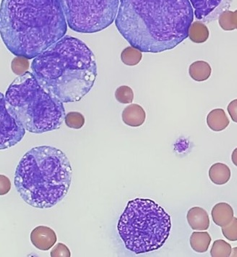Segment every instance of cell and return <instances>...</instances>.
I'll return each instance as SVG.
<instances>
[{
  "label": "cell",
  "instance_id": "6da1fadb",
  "mask_svg": "<svg viewBox=\"0 0 237 257\" xmlns=\"http://www.w3.org/2000/svg\"><path fill=\"white\" fill-rule=\"evenodd\" d=\"M193 19L189 0H120L115 25L132 47L160 53L189 37Z\"/></svg>",
  "mask_w": 237,
  "mask_h": 257
},
{
  "label": "cell",
  "instance_id": "7a4b0ae2",
  "mask_svg": "<svg viewBox=\"0 0 237 257\" xmlns=\"http://www.w3.org/2000/svg\"><path fill=\"white\" fill-rule=\"evenodd\" d=\"M68 23L59 0H3L0 33L16 57L34 59L65 37Z\"/></svg>",
  "mask_w": 237,
  "mask_h": 257
},
{
  "label": "cell",
  "instance_id": "3957f363",
  "mask_svg": "<svg viewBox=\"0 0 237 257\" xmlns=\"http://www.w3.org/2000/svg\"><path fill=\"white\" fill-rule=\"evenodd\" d=\"M32 70L41 86L63 103L81 100L97 77L92 51L83 41L70 36L34 58Z\"/></svg>",
  "mask_w": 237,
  "mask_h": 257
},
{
  "label": "cell",
  "instance_id": "277c9868",
  "mask_svg": "<svg viewBox=\"0 0 237 257\" xmlns=\"http://www.w3.org/2000/svg\"><path fill=\"white\" fill-rule=\"evenodd\" d=\"M72 178L73 169L63 151L39 146L26 152L19 162L14 184L26 204L48 209L67 196Z\"/></svg>",
  "mask_w": 237,
  "mask_h": 257
},
{
  "label": "cell",
  "instance_id": "5b68a950",
  "mask_svg": "<svg viewBox=\"0 0 237 257\" xmlns=\"http://www.w3.org/2000/svg\"><path fill=\"white\" fill-rule=\"evenodd\" d=\"M5 97L7 107L27 132L35 134L52 132L65 122L63 102L46 91L30 72L16 78Z\"/></svg>",
  "mask_w": 237,
  "mask_h": 257
},
{
  "label": "cell",
  "instance_id": "8992f818",
  "mask_svg": "<svg viewBox=\"0 0 237 257\" xmlns=\"http://www.w3.org/2000/svg\"><path fill=\"white\" fill-rule=\"evenodd\" d=\"M171 217L154 201L137 198L128 201L117 230L126 248L140 254L159 249L169 238Z\"/></svg>",
  "mask_w": 237,
  "mask_h": 257
},
{
  "label": "cell",
  "instance_id": "52a82bcc",
  "mask_svg": "<svg viewBox=\"0 0 237 257\" xmlns=\"http://www.w3.org/2000/svg\"><path fill=\"white\" fill-rule=\"evenodd\" d=\"M70 29L94 34L112 25L120 0H59Z\"/></svg>",
  "mask_w": 237,
  "mask_h": 257
},
{
  "label": "cell",
  "instance_id": "ba28073f",
  "mask_svg": "<svg viewBox=\"0 0 237 257\" xmlns=\"http://www.w3.org/2000/svg\"><path fill=\"white\" fill-rule=\"evenodd\" d=\"M0 149L7 150L21 142L26 128L7 107L6 97L0 94Z\"/></svg>",
  "mask_w": 237,
  "mask_h": 257
},
{
  "label": "cell",
  "instance_id": "9c48e42d",
  "mask_svg": "<svg viewBox=\"0 0 237 257\" xmlns=\"http://www.w3.org/2000/svg\"><path fill=\"white\" fill-rule=\"evenodd\" d=\"M198 21L210 23L219 19L231 6L232 0H189Z\"/></svg>",
  "mask_w": 237,
  "mask_h": 257
},
{
  "label": "cell",
  "instance_id": "30bf717a",
  "mask_svg": "<svg viewBox=\"0 0 237 257\" xmlns=\"http://www.w3.org/2000/svg\"><path fill=\"white\" fill-rule=\"evenodd\" d=\"M56 232L47 226H38L31 232V241L41 251H48L57 243Z\"/></svg>",
  "mask_w": 237,
  "mask_h": 257
},
{
  "label": "cell",
  "instance_id": "8fae6325",
  "mask_svg": "<svg viewBox=\"0 0 237 257\" xmlns=\"http://www.w3.org/2000/svg\"><path fill=\"white\" fill-rule=\"evenodd\" d=\"M122 118L125 125L130 127H139L145 122L146 113L139 104H130L124 109Z\"/></svg>",
  "mask_w": 237,
  "mask_h": 257
},
{
  "label": "cell",
  "instance_id": "7c38bea8",
  "mask_svg": "<svg viewBox=\"0 0 237 257\" xmlns=\"http://www.w3.org/2000/svg\"><path fill=\"white\" fill-rule=\"evenodd\" d=\"M187 219L189 225L194 230H207L210 226V218L205 209L199 207L188 211Z\"/></svg>",
  "mask_w": 237,
  "mask_h": 257
},
{
  "label": "cell",
  "instance_id": "4fadbf2b",
  "mask_svg": "<svg viewBox=\"0 0 237 257\" xmlns=\"http://www.w3.org/2000/svg\"><path fill=\"white\" fill-rule=\"evenodd\" d=\"M211 215L214 223L221 227L228 225L234 217L233 208L225 202L215 204L212 208Z\"/></svg>",
  "mask_w": 237,
  "mask_h": 257
},
{
  "label": "cell",
  "instance_id": "5bb4252c",
  "mask_svg": "<svg viewBox=\"0 0 237 257\" xmlns=\"http://www.w3.org/2000/svg\"><path fill=\"white\" fill-rule=\"evenodd\" d=\"M229 122V119L223 109H212L207 116V125L213 132L225 130Z\"/></svg>",
  "mask_w": 237,
  "mask_h": 257
},
{
  "label": "cell",
  "instance_id": "9a60e30c",
  "mask_svg": "<svg viewBox=\"0 0 237 257\" xmlns=\"http://www.w3.org/2000/svg\"><path fill=\"white\" fill-rule=\"evenodd\" d=\"M209 178L214 184L224 185L231 178V170L223 163H215L209 170Z\"/></svg>",
  "mask_w": 237,
  "mask_h": 257
},
{
  "label": "cell",
  "instance_id": "2e32d148",
  "mask_svg": "<svg viewBox=\"0 0 237 257\" xmlns=\"http://www.w3.org/2000/svg\"><path fill=\"white\" fill-rule=\"evenodd\" d=\"M211 67L205 61L194 62L189 68V74L194 81L203 82L207 81L211 75Z\"/></svg>",
  "mask_w": 237,
  "mask_h": 257
},
{
  "label": "cell",
  "instance_id": "e0dca14e",
  "mask_svg": "<svg viewBox=\"0 0 237 257\" xmlns=\"http://www.w3.org/2000/svg\"><path fill=\"white\" fill-rule=\"evenodd\" d=\"M191 247L197 253H205L211 243V237L207 232H193L189 240Z\"/></svg>",
  "mask_w": 237,
  "mask_h": 257
},
{
  "label": "cell",
  "instance_id": "ac0fdd59",
  "mask_svg": "<svg viewBox=\"0 0 237 257\" xmlns=\"http://www.w3.org/2000/svg\"><path fill=\"white\" fill-rule=\"evenodd\" d=\"M189 37L194 43H204L209 38L208 29L202 23H194L189 29Z\"/></svg>",
  "mask_w": 237,
  "mask_h": 257
},
{
  "label": "cell",
  "instance_id": "d6986e66",
  "mask_svg": "<svg viewBox=\"0 0 237 257\" xmlns=\"http://www.w3.org/2000/svg\"><path fill=\"white\" fill-rule=\"evenodd\" d=\"M142 55L141 51L137 50L133 47H128L122 51L121 54V60L122 63L128 66H135L141 61Z\"/></svg>",
  "mask_w": 237,
  "mask_h": 257
},
{
  "label": "cell",
  "instance_id": "ffe728a7",
  "mask_svg": "<svg viewBox=\"0 0 237 257\" xmlns=\"http://www.w3.org/2000/svg\"><path fill=\"white\" fill-rule=\"evenodd\" d=\"M231 245L223 240H217L214 241L210 249V255L212 257L231 256Z\"/></svg>",
  "mask_w": 237,
  "mask_h": 257
},
{
  "label": "cell",
  "instance_id": "44dd1931",
  "mask_svg": "<svg viewBox=\"0 0 237 257\" xmlns=\"http://www.w3.org/2000/svg\"><path fill=\"white\" fill-rule=\"evenodd\" d=\"M84 115L78 112H70L65 115V122L70 128L81 129L85 125Z\"/></svg>",
  "mask_w": 237,
  "mask_h": 257
},
{
  "label": "cell",
  "instance_id": "7402d4cb",
  "mask_svg": "<svg viewBox=\"0 0 237 257\" xmlns=\"http://www.w3.org/2000/svg\"><path fill=\"white\" fill-rule=\"evenodd\" d=\"M115 98L122 104H132L134 99V92L130 86H121L115 91Z\"/></svg>",
  "mask_w": 237,
  "mask_h": 257
},
{
  "label": "cell",
  "instance_id": "603a6c76",
  "mask_svg": "<svg viewBox=\"0 0 237 257\" xmlns=\"http://www.w3.org/2000/svg\"><path fill=\"white\" fill-rule=\"evenodd\" d=\"M29 59L23 57H16L11 63V68L16 75H22L27 72L29 68Z\"/></svg>",
  "mask_w": 237,
  "mask_h": 257
},
{
  "label": "cell",
  "instance_id": "cb8c5ba5",
  "mask_svg": "<svg viewBox=\"0 0 237 257\" xmlns=\"http://www.w3.org/2000/svg\"><path fill=\"white\" fill-rule=\"evenodd\" d=\"M223 236L230 241L237 240V218L233 217V220L228 225L222 227Z\"/></svg>",
  "mask_w": 237,
  "mask_h": 257
},
{
  "label": "cell",
  "instance_id": "d4e9b609",
  "mask_svg": "<svg viewBox=\"0 0 237 257\" xmlns=\"http://www.w3.org/2000/svg\"><path fill=\"white\" fill-rule=\"evenodd\" d=\"M50 255L52 257H70L71 253L66 245L63 243H59L52 248Z\"/></svg>",
  "mask_w": 237,
  "mask_h": 257
},
{
  "label": "cell",
  "instance_id": "484cf974",
  "mask_svg": "<svg viewBox=\"0 0 237 257\" xmlns=\"http://www.w3.org/2000/svg\"><path fill=\"white\" fill-rule=\"evenodd\" d=\"M11 180L4 175H1L0 176V194L1 196L6 195L11 191Z\"/></svg>",
  "mask_w": 237,
  "mask_h": 257
},
{
  "label": "cell",
  "instance_id": "4316f807",
  "mask_svg": "<svg viewBox=\"0 0 237 257\" xmlns=\"http://www.w3.org/2000/svg\"><path fill=\"white\" fill-rule=\"evenodd\" d=\"M228 114L231 116L232 120L237 123V99L231 101L227 107Z\"/></svg>",
  "mask_w": 237,
  "mask_h": 257
},
{
  "label": "cell",
  "instance_id": "83f0119b",
  "mask_svg": "<svg viewBox=\"0 0 237 257\" xmlns=\"http://www.w3.org/2000/svg\"><path fill=\"white\" fill-rule=\"evenodd\" d=\"M231 160L233 165L237 167V148L235 149L233 152H232Z\"/></svg>",
  "mask_w": 237,
  "mask_h": 257
},
{
  "label": "cell",
  "instance_id": "f1b7e54d",
  "mask_svg": "<svg viewBox=\"0 0 237 257\" xmlns=\"http://www.w3.org/2000/svg\"><path fill=\"white\" fill-rule=\"evenodd\" d=\"M231 256L237 257V247L232 248Z\"/></svg>",
  "mask_w": 237,
  "mask_h": 257
}]
</instances>
